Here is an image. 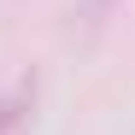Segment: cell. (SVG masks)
Masks as SVG:
<instances>
[{
  "label": "cell",
  "instance_id": "6da1fadb",
  "mask_svg": "<svg viewBox=\"0 0 135 135\" xmlns=\"http://www.w3.org/2000/svg\"><path fill=\"white\" fill-rule=\"evenodd\" d=\"M30 106H35V76H24V82H12L6 94H0V135L24 123V112H30Z\"/></svg>",
  "mask_w": 135,
  "mask_h": 135
},
{
  "label": "cell",
  "instance_id": "7a4b0ae2",
  "mask_svg": "<svg viewBox=\"0 0 135 135\" xmlns=\"http://www.w3.org/2000/svg\"><path fill=\"white\" fill-rule=\"evenodd\" d=\"M118 6H123V0H82V6H76V24H82L88 35H94V30L106 24V18L118 12Z\"/></svg>",
  "mask_w": 135,
  "mask_h": 135
}]
</instances>
